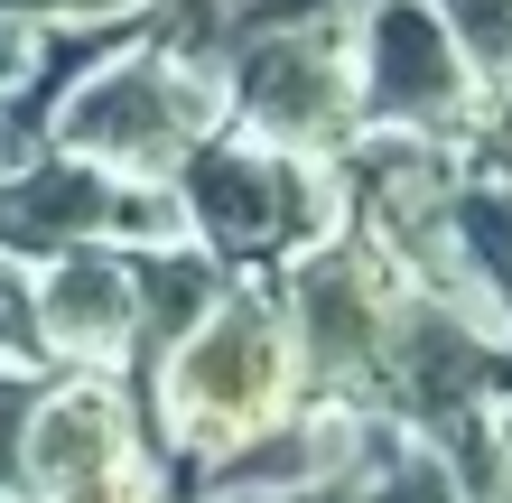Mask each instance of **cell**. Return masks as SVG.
Wrapping results in <instances>:
<instances>
[{"label": "cell", "mask_w": 512, "mask_h": 503, "mask_svg": "<svg viewBox=\"0 0 512 503\" xmlns=\"http://www.w3.org/2000/svg\"><path fill=\"white\" fill-rule=\"evenodd\" d=\"M205 131H224V84L205 75V66H187V56H168L131 19L122 47H112L103 66H84V84L56 103L47 150H75V159H94L112 177H149V187H168V168L187 159Z\"/></svg>", "instance_id": "obj_3"}, {"label": "cell", "mask_w": 512, "mask_h": 503, "mask_svg": "<svg viewBox=\"0 0 512 503\" xmlns=\"http://www.w3.org/2000/svg\"><path fill=\"white\" fill-rule=\"evenodd\" d=\"M149 382H159V448L177 466H205V457L243 448L252 429H270L298 392H308L280 280L270 271H233L215 289V308L149 364Z\"/></svg>", "instance_id": "obj_1"}, {"label": "cell", "mask_w": 512, "mask_h": 503, "mask_svg": "<svg viewBox=\"0 0 512 503\" xmlns=\"http://www.w3.org/2000/svg\"><path fill=\"white\" fill-rule=\"evenodd\" d=\"M345 503H466V494L447 485V466H438L429 448H410V438H401V448H391V457H382Z\"/></svg>", "instance_id": "obj_13"}, {"label": "cell", "mask_w": 512, "mask_h": 503, "mask_svg": "<svg viewBox=\"0 0 512 503\" xmlns=\"http://www.w3.org/2000/svg\"><path fill=\"white\" fill-rule=\"evenodd\" d=\"M494 401H512V336L485 308H466V299L410 289L401 317H391L382 373H373V410L410 448H438L447 429L485 420Z\"/></svg>", "instance_id": "obj_4"}, {"label": "cell", "mask_w": 512, "mask_h": 503, "mask_svg": "<svg viewBox=\"0 0 512 503\" xmlns=\"http://www.w3.org/2000/svg\"><path fill=\"white\" fill-rule=\"evenodd\" d=\"M429 10L447 19V38H457L475 94H512V0H429Z\"/></svg>", "instance_id": "obj_12"}, {"label": "cell", "mask_w": 512, "mask_h": 503, "mask_svg": "<svg viewBox=\"0 0 512 503\" xmlns=\"http://www.w3.org/2000/svg\"><path fill=\"white\" fill-rule=\"evenodd\" d=\"M177 224V196L149 187V177H112L75 150H38V159H10L0 168V252L10 261H47L66 243H168Z\"/></svg>", "instance_id": "obj_7"}, {"label": "cell", "mask_w": 512, "mask_h": 503, "mask_svg": "<svg viewBox=\"0 0 512 503\" xmlns=\"http://www.w3.org/2000/svg\"><path fill=\"white\" fill-rule=\"evenodd\" d=\"M457 252H466L475 299L512 336V177H466L457 187Z\"/></svg>", "instance_id": "obj_11"}, {"label": "cell", "mask_w": 512, "mask_h": 503, "mask_svg": "<svg viewBox=\"0 0 512 503\" xmlns=\"http://www.w3.org/2000/svg\"><path fill=\"white\" fill-rule=\"evenodd\" d=\"M475 112H485V94L429 0H354V131L466 150Z\"/></svg>", "instance_id": "obj_6"}, {"label": "cell", "mask_w": 512, "mask_h": 503, "mask_svg": "<svg viewBox=\"0 0 512 503\" xmlns=\"http://www.w3.org/2000/svg\"><path fill=\"white\" fill-rule=\"evenodd\" d=\"M0 354L10 364H38V327H28V261L0 252Z\"/></svg>", "instance_id": "obj_16"}, {"label": "cell", "mask_w": 512, "mask_h": 503, "mask_svg": "<svg viewBox=\"0 0 512 503\" xmlns=\"http://www.w3.org/2000/svg\"><path fill=\"white\" fill-rule=\"evenodd\" d=\"M28 327L38 364L131 373V243H66L28 271Z\"/></svg>", "instance_id": "obj_8"}, {"label": "cell", "mask_w": 512, "mask_h": 503, "mask_svg": "<svg viewBox=\"0 0 512 503\" xmlns=\"http://www.w3.org/2000/svg\"><path fill=\"white\" fill-rule=\"evenodd\" d=\"M168 196H177V224H187L224 271L298 261V252H317L326 233L345 224L336 168L298 159V150H270V140H243V131H205L196 150L168 168Z\"/></svg>", "instance_id": "obj_2"}, {"label": "cell", "mask_w": 512, "mask_h": 503, "mask_svg": "<svg viewBox=\"0 0 512 503\" xmlns=\"http://www.w3.org/2000/svg\"><path fill=\"white\" fill-rule=\"evenodd\" d=\"M270 503H326V494H270Z\"/></svg>", "instance_id": "obj_19"}, {"label": "cell", "mask_w": 512, "mask_h": 503, "mask_svg": "<svg viewBox=\"0 0 512 503\" xmlns=\"http://www.w3.org/2000/svg\"><path fill=\"white\" fill-rule=\"evenodd\" d=\"M19 56H28V28H0V75H10Z\"/></svg>", "instance_id": "obj_18"}, {"label": "cell", "mask_w": 512, "mask_h": 503, "mask_svg": "<svg viewBox=\"0 0 512 503\" xmlns=\"http://www.w3.org/2000/svg\"><path fill=\"white\" fill-rule=\"evenodd\" d=\"M140 457V401H131V373H66V382H38V410H28V438H19V494L38 503L56 485H84L103 466Z\"/></svg>", "instance_id": "obj_9"}, {"label": "cell", "mask_w": 512, "mask_h": 503, "mask_svg": "<svg viewBox=\"0 0 512 503\" xmlns=\"http://www.w3.org/2000/svg\"><path fill=\"white\" fill-rule=\"evenodd\" d=\"M457 159H475V177H512V94H494L485 112H475V131H466Z\"/></svg>", "instance_id": "obj_17"}, {"label": "cell", "mask_w": 512, "mask_h": 503, "mask_svg": "<svg viewBox=\"0 0 512 503\" xmlns=\"http://www.w3.org/2000/svg\"><path fill=\"white\" fill-rule=\"evenodd\" d=\"M38 503H159V476H149V457H122V466H103L84 485H56Z\"/></svg>", "instance_id": "obj_15"}, {"label": "cell", "mask_w": 512, "mask_h": 503, "mask_svg": "<svg viewBox=\"0 0 512 503\" xmlns=\"http://www.w3.org/2000/svg\"><path fill=\"white\" fill-rule=\"evenodd\" d=\"M28 410H38V364H10L0 354V494H19V438Z\"/></svg>", "instance_id": "obj_14"}, {"label": "cell", "mask_w": 512, "mask_h": 503, "mask_svg": "<svg viewBox=\"0 0 512 503\" xmlns=\"http://www.w3.org/2000/svg\"><path fill=\"white\" fill-rule=\"evenodd\" d=\"M224 280H233V271L196 243V233L140 243V252H131V364H140V373L159 364V354L187 336L205 308H215V289H224Z\"/></svg>", "instance_id": "obj_10"}, {"label": "cell", "mask_w": 512, "mask_h": 503, "mask_svg": "<svg viewBox=\"0 0 512 503\" xmlns=\"http://www.w3.org/2000/svg\"><path fill=\"white\" fill-rule=\"evenodd\" d=\"M410 280L364 243V233H326L317 252L280 261V308H289V336H298V373L308 392H345L373 410V373H382V345H391V317H401Z\"/></svg>", "instance_id": "obj_5"}]
</instances>
